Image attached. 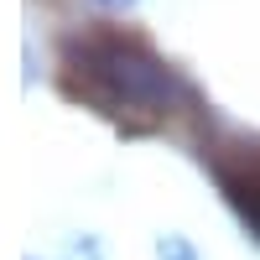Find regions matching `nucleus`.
<instances>
[{"label":"nucleus","mask_w":260,"mask_h":260,"mask_svg":"<svg viewBox=\"0 0 260 260\" xmlns=\"http://www.w3.org/2000/svg\"><path fill=\"white\" fill-rule=\"evenodd\" d=\"M52 83L62 99L110 120L120 136H156L177 115H208L198 83L156 52V42L110 21L57 37Z\"/></svg>","instance_id":"obj_1"},{"label":"nucleus","mask_w":260,"mask_h":260,"mask_svg":"<svg viewBox=\"0 0 260 260\" xmlns=\"http://www.w3.org/2000/svg\"><path fill=\"white\" fill-rule=\"evenodd\" d=\"M198 156L213 187L224 192V203L234 208V219L250 229V240H260V130H234L203 115Z\"/></svg>","instance_id":"obj_2"},{"label":"nucleus","mask_w":260,"mask_h":260,"mask_svg":"<svg viewBox=\"0 0 260 260\" xmlns=\"http://www.w3.org/2000/svg\"><path fill=\"white\" fill-rule=\"evenodd\" d=\"M156 260H203L198 245L187 240V234H161L156 240Z\"/></svg>","instance_id":"obj_3"},{"label":"nucleus","mask_w":260,"mask_h":260,"mask_svg":"<svg viewBox=\"0 0 260 260\" xmlns=\"http://www.w3.org/2000/svg\"><path fill=\"white\" fill-rule=\"evenodd\" d=\"M68 260H99V245H94V240H83V245H73Z\"/></svg>","instance_id":"obj_4"},{"label":"nucleus","mask_w":260,"mask_h":260,"mask_svg":"<svg viewBox=\"0 0 260 260\" xmlns=\"http://www.w3.org/2000/svg\"><path fill=\"white\" fill-rule=\"evenodd\" d=\"M99 6H110V11H125V6H136V0H99Z\"/></svg>","instance_id":"obj_5"}]
</instances>
